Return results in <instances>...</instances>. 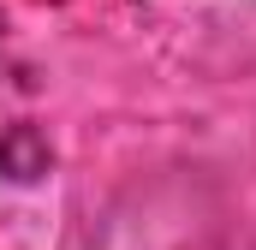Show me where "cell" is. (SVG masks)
Here are the masks:
<instances>
[{
    "instance_id": "cell-1",
    "label": "cell",
    "mask_w": 256,
    "mask_h": 250,
    "mask_svg": "<svg viewBox=\"0 0 256 250\" xmlns=\"http://www.w3.org/2000/svg\"><path fill=\"white\" fill-rule=\"evenodd\" d=\"M48 167H54V149L36 125H6L0 131V179L36 185V179H48Z\"/></svg>"
},
{
    "instance_id": "cell-2",
    "label": "cell",
    "mask_w": 256,
    "mask_h": 250,
    "mask_svg": "<svg viewBox=\"0 0 256 250\" xmlns=\"http://www.w3.org/2000/svg\"><path fill=\"white\" fill-rule=\"evenodd\" d=\"M0 30H6V18H0Z\"/></svg>"
}]
</instances>
